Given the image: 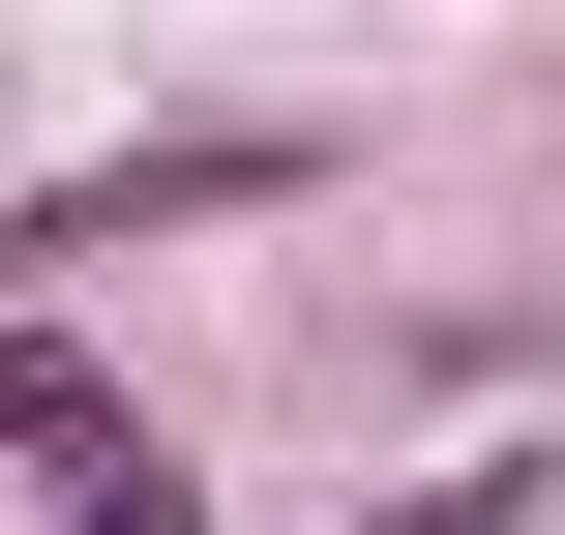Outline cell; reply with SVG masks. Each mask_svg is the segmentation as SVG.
Listing matches in <instances>:
<instances>
[{"instance_id":"1","label":"cell","mask_w":565,"mask_h":535,"mask_svg":"<svg viewBox=\"0 0 565 535\" xmlns=\"http://www.w3.org/2000/svg\"><path fill=\"white\" fill-rule=\"evenodd\" d=\"M417 535H507V477H447V506H417Z\"/></svg>"}]
</instances>
